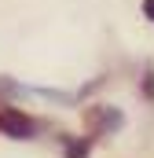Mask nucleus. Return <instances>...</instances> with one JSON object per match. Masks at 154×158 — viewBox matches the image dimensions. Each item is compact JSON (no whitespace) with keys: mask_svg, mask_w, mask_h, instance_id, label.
<instances>
[{"mask_svg":"<svg viewBox=\"0 0 154 158\" xmlns=\"http://www.w3.org/2000/svg\"><path fill=\"white\" fill-rule=\"evenodd\" d=\"M37 132H40L37 118H30V114L18 110V107L0 103V136H7V140H33Z\"/></svg>","mask_w":154,"mask_h":158,"instance_id":"obj_1","label":"nucleus"},{"mask_svg":"<svg viewBox=\"0 0 154 158\" xmlns=\"http://www.w3.org/2000/svg\"><path fill=\"white\" fill-rule=\"evenodd\" d=\"M88 125L95 136H107V132H117L125 125V114L114 107H88Z\"/></svg>","mask_w":154,"mask_h":158,"instance_id":"obj_2","label":"nucleus"},{"mask_svg":"<svg viewBox=\"0 0 154 158\" xmlns=\"http://www.w3.org/2000/svg\"><path fill=\"white\" fill-rule=\"evenodd\" d=\"M92 140H95V136H81V140H66V151H63V155H66V158H88V155H92Z\"/></svg>","mask_w":154,"mask_h":158,"instance_id":"obj_3","label":"nucleus"},{"mask_svg":"<svg viewBox=\"0 0 154 158\" xmlns=\"http://www.w3.org/2000/svg\"><path fill=\"white\" fill-rule=\"evenodd\" d=\"M0 96H4V99H18V96H30V88L18 85L15 77H0Z\"/></svg>","mask_w":154,"mask_h":158,"instance_id":"obj_4","label":"nucleus"},{"mask_svg":"<svg viewBox=\"0 0 154 158\" xmlns=\"http://www.w3.org/2000/svg\"><path fill=\"white\" fill-rule=\"evenodd\" d=\"M37 96H44V99H51V103H63V107H70V103H77L74 92H59V88H33Z\"/></svg>","mask_w":154,"mask_h":158,"instance_id":"obj_5","label":"nucleus"},{"mask_svg":"<svg viewBox=\"0 0 154 158\" xmlns=\"http://www.w3.org/2000/svg\"><path fill=\"white\" fill-rule=\"evenodd\" d=\"M143 96H147V99H154V66H147V70H143Z\"/></svg>","mask_w":154,"mask_h":158,"instance_id":"obj_6","label":"nucleus"},{"mask_svg":"<svg viewBox=\"0 0 154 158\" xmlns=\"http://www.w3.org/2000/svg\"><path fill=\"white\" fill-rule=\"evenodd\" d=\"M143 15H147V19L154 22V0H143Z\"/></svg>","mask_w":154,"mask_h":158,"instance_id":"obj_7","label":"nucleus"}]
</instances>
